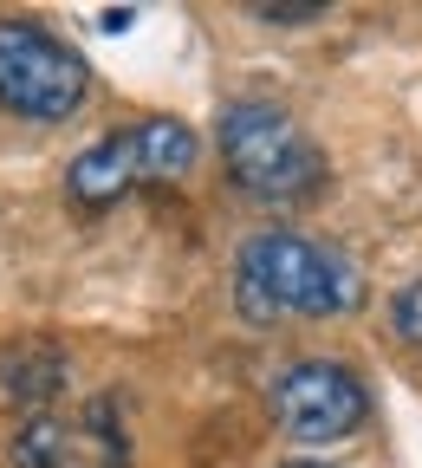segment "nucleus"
I'll list each match as a JSON object with an SVG mask.
<instances>
[{"label":"nucleus","instance_id":"obj_1","mask_svg":"<svg viewBox=\"0 0 422 468\" xmlns=\"http://www.w3.org/2000/svg\"><path fill=\"white\" fill-rule=\"evenodd\" d=\"M234 292L254 319H286V313L332 319V313H357L364 280H357V267L338 248L306 241V234H292V228H267L240 248Z\"/></svg>","mask_w":422,"mask_h":468},{"label":"nucleus","instance_id":"obj_2","mask_svg":"<svg viewBox=\"0 0 422 468\" xmlns=\"http://www.w3.org/2000/svg\"><path fill=\"white\" fill-rule=\"evenodd\" d=\"M221 163H227V183L254 202L292 208V202H312L325 189V150L306 137L292 111L248 98V104H227L221 117Z\"/></svg>","mask_w":422,"mask_h":468},{"label":"nucleus","instance_id":"obj_3","mask_svg":"<svg viewBox=\"0 0 422 468\" xmlns=\"http://www.w3.org/2000/svg\"><path fill=\"white\" fill-rule=\"evenodd\" d=\"M189 169H195V131L175 124V117H143L131 131L98 137L66 169V189H72V202L104 208V202H117L137 183H183Z\"/></svg>","mask_w":422,"mask_h":468},{"label":"nucleus","instance_id":"obj_4","mask_svg":"<svg viewBox=\"0 0 422 468\" xmlns=\"http://www.w3.org/2000/svg\"><path fill=\"white\" fill-rule=\"evenodd\" d=\"M85 58L39 20H0V104L33 124H58L85 104Z\"/></svg>","mask_w":422,"mask_h":468},{"label":"nucleus","instance_id":"obj_5","mask_svg":"<svg viewBox=\"0 0 422 468\" xmlns=\"http://www.w3.org/2000/svg\"><path fill=\"white\" fill-rule=\"evenodd\" d=\"M273 417L292 442H338L371 417V390L357 384L351 365L306 358L273 378Z\"/></svg>","mask_w":422,"mask_h":468},{"label":"nucleus","instance_id":"obj_6","mask_svg":"<svg viewBox=\"0 0 422 468\" xmlns=\"http://www.w3.org/2000/svg\"><path fill=\"white\" fill-rule=\"evenodd\" d=\"M20 468H131V442L111 403H91L79 417H26L14 436Z\"/></svg>","mask_w":422,"mask_h":468},{"label":"nucleus","instance_id":"obj_7","mask_svg":"<svg viewBox=\"0 0 422 468\" xmlns=\"http://www.w3.org/2000/svg\"><path fill=\"white\" fill-rule=\"evenodd\" d=\"M396 332H403L409 345H422V280H409V286L396 292Z\"/></svg>","mask_w":422,"mask_h":468},{"label":"nucleus","instance_id":"obj_8","mask_svg":"<svg viewBox=\"0 0 422 468\" xmlns=\"http://www.w3.org/2000/svg\"><path fill=\"white\" fill-rule=\"evenodd\" d=\"M254 20H273V27H299V20H319V7H254Z\"/></svg>","mask_w":422,"mask_h":468},{"label":"nucleus","instance_id":"obj_9","mask_svg":"<svg viewBox=\"0 0 422 468\" xmlns=\"http://www.w3.org/2000/svg\"><path fill=\"white\" fill-rule=\"evenodd\" d=\"M286 468H325V462H286Z\"/></svg>","mask_w":422,"mask_h":468}]
</instances>
